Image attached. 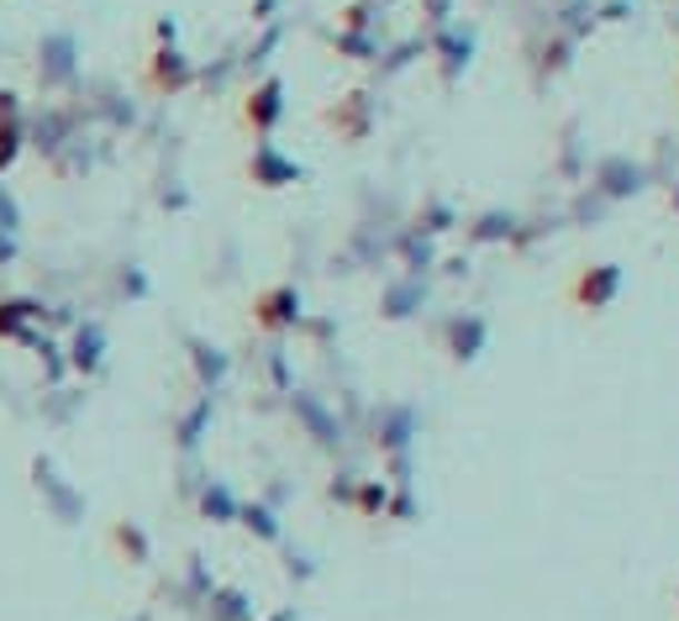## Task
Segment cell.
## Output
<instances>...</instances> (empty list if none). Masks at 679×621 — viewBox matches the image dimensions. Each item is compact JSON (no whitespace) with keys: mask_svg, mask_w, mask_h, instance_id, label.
<instances>
[{"mask_svg":"<svg viewBox=\"0 0 679 621\" xmlns=\"http://www.w3.org/2000/svg\"><path fill=\"white\" fill-rule=\"evenodd\" d=\"M611 290H617V269L606 263V269H596V274H585L580 280V301L585 306H606L611 301Z\"/></svg>","mask_w":679,"mask_h":621,"instance_id":"1","label":"cell"}]
</instances>
